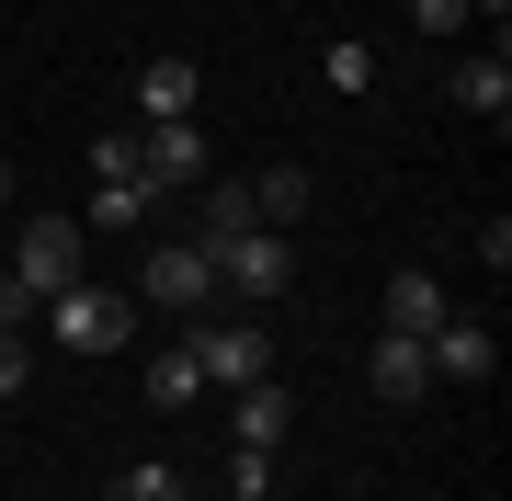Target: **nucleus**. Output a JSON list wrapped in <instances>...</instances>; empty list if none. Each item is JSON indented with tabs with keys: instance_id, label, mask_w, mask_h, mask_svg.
Listing matches in <instances>:
<instances>
[{
	"instance_id": "f257e3e1",
	"label": "nucleus",
	"mask_w": 512,
	"mask_h": 501,
	"mask_svg": "<svg viewBox=\"0 0 512 501\" xmlns=\"http://www.w3.org/2000/svg\"><path fill=\"white\" fill-rule=\"evenodd\" d=\"M80 251H92V228H80V217H23V240H12V285H23V297H69V285H80Z\"/></svg>"
},
{
	"instance_id": "f03ea898",
	"label": "nucleus",
	"mask_w": 512,
	"mask_h": 501,
	"mask_svg": "<svg viewBox=\"0 0 512 501\" xmlns=\"http://www.w3.org/2000/svg\"><path fill=\"white\" fill-rule=\"evenodd\" d=\"M160 217V183L137 171V137H92V217L80 228H148Z\"/></svg>"
},
{
	"instance_id": "7ed1b4c3",
	"label": "nucleus",
	"mask_w": 512,
	"mask_h": 501,
	"mask_svg": "<svg viewBox=\"0 0 512 501\" xmlns=\"http://www.w3.org/2000/svg\"><path fill=\"white\" fill-rule=\"evenodd\" d=\"M205 262H217V285H228V297H285V285H296V240H285V228H239V240H205Z\"/></svg>"
},
{
	"instance_id": "20e7f679",
	"label": "nucleus",
	"mask_w": 512,
	"mask_h": 501,
	"mask_svg": "<svg viewBox=\"0 0 512 501\" xmlns=\"http://www.w3.org/2000/svg\"><path fill=\"white\" fill-rule=\"evenodd\" d=\"M35 319H46L57 353H114V342H126V297H114V285H92V274H80L69 297H46Z\"/></svg>"
},
{
	"instance_id": "39448f33",
	"label": "nucleus",
	"mask_w": 512,
	"mask_h": 501,
	"mask_svg": "<svg viewBox=\"0 0 512 501\" xmlns=\"http://www.w3.org/2000/svg\"><path fill=\"white\" fill-rule=\"evenodd\" d=\"M183 342H194L205 388H251V376H274V331H262V319H217V331H183Z\"/></svg>"
},
{
	"instance_id": "423d86ee",
	"label": "nucleus",
	"mask_w": 512,
	"mask_h": 501,
	"mask_svg": "<svg viewBox=\"0 0 512 501\" xmlns=\"http://www.w3.org/2000/svg\"><path fill=\"white\" fill-rule=\"evenodd\" d=\"M148 308H171V319H194L205 297H217V262H205V240H183V251H148Z\"/></svg>"
},
{
	"instance_id": "0eeeda50",
	"label": "nucleus",
	"mask_w": 512,
	"mask_h": 501,
	"mask_svg": "<svg viewBox=\"0 0 512 501\" xmlns=\"http://www.w3.org/2000/svg\"><path fill=\"white\" fill-rule=\"evenodd\" d=\"M285 422H296V399L274 388V376L228 388V433H239V456H274V445H285Z\"/></svg>"
},
{
	"instance_id": "6e6552de",
	"label": "nucleus",
	"mask_w": 512,
	"mask_h": 501,
	"mask_svg": "<svg viewBox=\"0 0 512 501\" xmlns=\"http://www.w3.org/2000/svg\"><path fill=\"white\" fill-rule=\"evenodd\" d=\"M137 171H148V183H205V126H194V114H171V126H148L137 137Z\"/></svg>"
},
{
	"instance_id": "1a4fd4ad",
	"label": "nucleus",
	"mask_w": 512,
	"mask_h": 501,
	"mask_svg": "<svg viewBox=\"0 0 512 501\" xmlns=\"http://www.w3.org/2000/svg\"><path fill=\"white\" fill-rule=\"evenodd\" d=\"M421 353H433V376H490L501 365V342H490V319H444V331H421Z\"/></svg>"
},
{
	"instance_id": "9d476101",
	"label": "nucleus",
	"mask_w": 512,
	"mask_h": 501,
	"mask_svg": "<svg viewBox=\"0 0 512 501\" xmlns=\"http://www.w3.org/2000/svg\"><path fill=\"white\" fill-rule=\"evenodd\" d=\"M194 92H205V80H194V57H148V69H137V114H148V126L194 114Z\"/></svg>"
},
{
	"instance_id": "9b49d317",
	"label": "nucleus",
	"mask_w": 512,
	"mask_h": 501,
	"mask_svg": "<svg viewBox=\"0 0 512 501\" xmlns=\"http://www.w3.org/2000/svg\"><path fill=\"white\" fill-rule=\"evenodd\" d=\"M365 376H376V399H399V410H410L421 388H433V353H421L410 331H387V342H376V365H365Z\"/></svg>"
},
{
	"instance_id": "f8f14e48",
	"label": "nucleus",
	"mask_w": 512,
	"mask_h": 501,
	"mask_svg": "<svg viewBox=\"0 0 512 501\" xmlns=\"http://www.w3.org/2000/svg\"><path fill=\"white\" fill-rule=\"evenodd\" d=\"M444 319H456V308H444V285H433V274H399V285H387V331H410V342H421V331H444Z\"/></svg>"
},
{
	"instance_id": "ddd939ff",
	"label": "nucleus",
	"mask_w": 512,
	"mask_h": 501,
	"mask_svg": "<svg viewBox=\"0 0 512 501\" xmlns=\"http://www.w3.org/2000/svg\"><path fill=\"white\" fill-rule=\"evenodd\" d=\"M456 103H467V114H490V126L512 114V57H501V46H490V57H467V69H456Z\"/></svg>"
},
{
	"instance_id": "4468645a",
	"label": "nucleus",
	"mask_w": 512,
	"mask_h": 501,
	"mask_svg": "<svg viewBox=\"0 0 512 501\" xmlns=\"http://www.w3.org/2000/svg\"><path fill=\"white\" fill-rule=\"evenodd\" d=\"M205 388V365H194V342H171V353H148V410H183Z\"/></svg>"
},
{
	"instance_id": "2eb2a0df",
	"label": "nucleus",
	"mask_w": 512,
	"mask_h": 501,
	"mask_svg": "<svg viewBox=\"0 0 512 501\" xmlns=\"http://www.w3.org/2000/svg\"><path fill=\"white\" fill-rule=\"evenodd\" d=\"M319 80H330V92H376V46L365 35H330L319 46Z\"/></svg>"
},
{
	"instance_id": "dca6fc26",
	"label": "nucleus",
	"mask_w": 512,
	"mask_h": 501,
	"mask_svg": "<svg viewBox=\"0 0 512 501\" xmlns=\"http://www.w3.org/2000/svg\"><path fill=\"white\" fill-rule=\"evenodd\" d=\"M251 205H262V228H296V217H308V171H262Z\"/></svg>"
},
{
	"instance_id": "f3484780",
	"label": "nucleus",
	"mask_w": 512,
	"mask_h": 501,
	"mask_svg": "<svg viewBox=\"0 0 512 501\" xmlns=\"http://www.w3.org/2000/svg\"><path fill=\"white\" fill-rule=\"evenodd\" d=\"M239 228H262L251 183H205V240H239Z\"/></svg>"
},
{
	"instance_id": "a211bd4d",
	"label": "nucleus",
	"mask_w": 512,
	"mask_h": 501,
	"mask_svg": "<svg viewBox=\"0 0 512 501\" xmlns=\"http://www.w3.org/2000/svg\"><path fill=\"white\" fill-rule=\"evenodd\" d=\"M114 501H183V467H171V456H137L126 479H114Z\"/></svg>"
},
{
	"instance_id": "6ab92c4d",
	"label": "nucleus",
	"mask_w": 512,
	"mask_h": 501,
	"mask_svg": "<svg viewBox=\"0 0 512 501\" xmlns=\"http://www.w3.org/2000/svg\"><path fill=\"white\" fill-rule=\"evenodd\" d=\"M228 501H274V456H239L228 467Z\"/></svg>"
},
{
	"instance_id": "aec40b11",
	"label": "nucleus",
	"mask_w": 512,
	"mask_h": 501,
	"mask_svg": "<svg viewBox=\"0 0 512 501\" xmlns=\"http://www.w3.org/2000/svg\"><path fill=\"white\" fill-rule=\"evenodd\" d=\"M410 23H421V35H456V23H467V0H410Z\"/></svg>"
},
{
	"instance_id": "412c9836",
	"label": "nucleus",
	"mask_w": 512,
	"mask_h": 501,
	"mask_svg": "<svg viewBox=\"0 0 512 501\" xmlns=\"http://www.w3.org/2000/svg\"><path fill=\"white\" fill-rule=\"evenodd\" d=\"M23 365H35V353H23V331H0V399L23 388Z\"/></svg>"
},
{
	"instance_id": "4be33fe9",
	"label": "nucleus",
	"mask_w": 512,
	"mask_h": 501,
	"mask_svg": "<svg viewBox=\"0 0 512 501\" xmlns=\"http://www.w3.org/2000/svg\"><path fill=\"white\" fill-rule=\"evenodd\" d=\"M467 12H490V23H501V12H512V0H467Z\"/></svg>"
},
{
	"instance_id": "5701e85b",
	"label": "nucleus",
	"mask_w": 512,
	"mask_h": 501,
	"mask_svg": "<svg viewBox=\"0 0 512 501\" xmlns=\"http://www.w3.org/2000/svg\"><path fill=\"white\" fill-rule=\"evenodd\" d=\"M0 205H12V160H0Z\"/></svg>"
},
{
	"instance_id": "b1692460",
	"label": "nucleus",
	"mask_w": 512,
	"mask_h": 501,
	"mask_svg": "<svg viewBox=\"0 0 512 501\" xmlns=\"http://www.w3.org/2000/svg\"><path fill=\"white\" fill-rule=\"evenodd\" d=\"M342 501H353V490H342Z\"/></svg>"
}]
</instances>
